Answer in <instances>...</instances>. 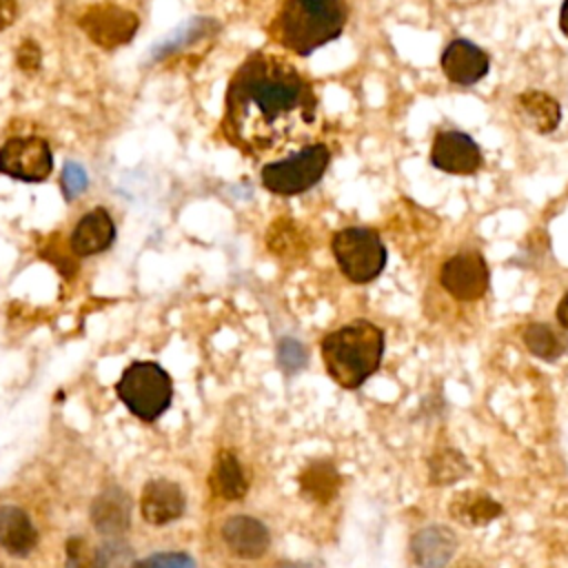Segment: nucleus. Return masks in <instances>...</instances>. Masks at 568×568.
<instances>
[{
    "instance_id": "1",
    "label": "nucleus",
    "mask_w": 568,
    "mask_h": 568,
    "mask_svg": "<svg viewBox=\"0 0 568 568\" xmlns=\"http://www.w3.org/2000/svg\"><path fill=\"white\" fill-rule=\"evenodd\" d=\"M317 95L311 82L282 55L255 51L233 73L222 131L240 151L264 158L311 140Z\"/></svg>"
},
{
    "instance_id": "2",
    "label": "nucleus",
    "mask_w": 568,
    "mask_h": 568,
    "mask_svg": "<svg viewBox=\"0 0 568 568\" xmlns=\"http://www.w3.org/2000/svg\"><path fill=\"white\" fill-rule=\"evenodd\" d=\"M324 368L342 388H359L382 364L384 331L368 320H353L322 339Z\"/></svg>"
},
{
    "instance_id": "3",
    "label": "nucleus",
    "mask_w": 568,
    "mask_h": 568,
    "mask_svg": "<svg viewBox=\"0 0 568 568\" xmlns=\"http://www.w3.org/2000/svg\"><path fill=\"white\" fill-rule=\"evenodd\" d=\"M346 18L344 0H286L271 31L277 44L304 58L339 38Z\"/></svg>"
},
{
    "instance_id": "4",
    "label": "nucleus",
    "mask_w": 568,
    "mask_h": 568,
    "mask_svg": "<svg viewBox=\"0 0 568 568\" xmlns=\"http://www.w3.org/2000/svg\"><path fill=\"white\" fill-rule=\"evenodd\" d=\"M115 393L135 417L155 422L171 406L173 382L158 362H133L122 371Z\"/></svg>"
},
{
    "instance_id": "5",
    "label": "nucleus",
    "mask_w": 568,
    "mask_h": 568,
    "mask_svg": "<svg viewBox=\"0 0 568 568\" xmlns=\"http://www.w3.org/2000/svg\"><path fill=\"white\" fill-rule=\"evenodd\" d=\"M331 164V149L322 142L306 144L286 158L268 162L262 173V186L275 195L291 197L315 186Z\"/></svg>"
},
{
    "instance_id": "6",
    "label": "nucleus",
    "mask_w": 568,
    "mask_h": 568,
    "mask_svg": "<svg viewBox=\"0 0 568 568\" xmlns=\"http://www.w3.org/2000/svg\"><path fill=\"white\" fill-rule=\"evenodd\" d=\"M333 257L346 280L353 284H368L386 268V246L375 229L346 226L331 240Z\"/></svg>"
},
{
    "instance_id": "7",
    "label": "nucleus",
    "mask_w": 568,
    "mask_h": 568,
    "mask_svg": "<svg viewBox=\"0 0 568 568\" xmlns=\"http://www.w3.org/2000/svg\"><path fill=\"white\" fill-rule=\"evenodd\" d=\"M53 169V153L44 138H9L0 146V173L20 182H44Z\"/></svg>"
},
{
    "instance_id": "8",
    "label": "nucleus",
    "mask_w": 568,
    "mask_h": 568,
    "mask_svg": "<svg viewBox=\"0 0 568 568\" xmlns=\"http://www.w3.org/2000/svg\"><path fill=\"white\" fill-rule=\"evenodd\" d=\"M78 24L100 49H115L133 40L140 18L124 7L102 2L87 7V11L78 18Z\"/></svg>"
},
{
    "instance_id": "9",
    "label": "nucleus",
    "mask_w": 568,
    "mask_h": 568,
    "mask_svg": "<svg viewBox=\"0 0 568 568\" xmlns=\"http://www.w3.org/2000/svg\"><path fill=\"white\" fill-rule=\"evenodd\" d=\"M442 288L459 302H475L488 293L490 271L479 251H462L439 268Z\"/></svg>"
},
{
    "instance_id": "10",
    "label": "nucleus",
    "mask_w": 568,
    "mask_h": 568,
    "mask_svg": "<svg viewBox=\"0 0 568 568\" xmlns=\"http://www.w3.org/2000/svg\"><path fill=\"white\" fill-rule=\"evenodd\" d=\"M430 164L450 175H473L481 166V149L468 133L446 129L433 138Z\"/></svg>"
},
{
    "instance_id": "11",
    "label": "nucleus",
    "mask_w": 568,
    "mask_h": 568,
    "mask_svg": "<svg viewBox=\"0 0 568 568\" xmlns=\"http://www.w3.org/2000/svg\"><path fill=\"white\" fill-rule=\"evenodd\" d=\"M442 71L444 75L455 82V84H462V87H473L477 84L479 80H484L490 71V58L488 53L466 40V38H455L446 44V49L442 51Z\"/></svg>"
},
{
    "instance_id": "12",
    "label": "nucleus",
    "mask_w": 568,
    "mask_h": 568,
    "mask_svg": "<svg viewBox=\"0 0 568 568\" xmlns=\"http://www.w3.org/2000/svg\"><path fill=\"white\" fill-rule=\"evenodd\" d=\"M186 497L182 488L164 477L149 479L140 495V510L142 517L153 526H164L184 515Z\"/></svg>"
},
{
    "instance_id": "13",
    "label": "nucleus",
    "mask_w": 568,
    "mask_h": 568,
    "mask_svg": "<svg viewBox=\"0 0 568 568\" xmlns=\"http://www.w3.org/2000/svg\"><path fill=\"white\" fill-rule=\"evenodd\" d=\"M115 242V224L111 213L102 206L87 211L69 237V248L75 257H91L104 253Z\"/></svg>"
},
{
    "instance_id": "14",
    "label": "nucleus",
    "mask_w": 568,
    "mask_h": 568,
    "mask_svg": "<svg viewBox=\"0 0 568 568\" xmlns=\"http://www.w3.org/2000/svg\"><path fill=\"white\" fill-rule=\"evenodd\" d=\"M222 539L235 557L257 559L271 546L268 528L251 515H233L222 526Z\"/></svg>"
},
{
    "instance_id": "15",
    "label": "nucleus",
    "mask_w": 568,
    "mask_h": 568,
    "mask_svg": "<svg viewBox=\"0 0 568 568\" xmlns=\"http://www.w3.org/2000/svg\"><path fill=\"white\" fill-rule=\"evenodd\" d=\"M457 548V537L448 526L430 524L410 539V555L419 568H446Z\"/></svg>"
},
{
    "instance_id": "16",
    "label": "nucleus",
    "mask_w": 568,
    "mask_h": 568,
    "mask_svg": "<svg viewBox=\"0 0 568 568\" xmlns=\"http://www.w3.org/2000/svg\"><path fill=\"white\" fill-rule=\"evenodd\" d=\"M515 109H517L521 122L539 135L552 133L561 122V106L546 91L528 89V91L519 93L515 100Z\"/></svg>"
},
{
    "instance_id": "17",
    "label": "nucleus",
    "mask_w": 568,
    "mask_h": 568,
    "mask_svg": "<svg viewBox=\"0 0 568 568\" xmlns=\"http://www.w3.org/2000/svg\"><path fill=\"white\" fill-rule=\"evenodd\" d=\"M501 513V504L484 490H462L448 504V515L466 528L488 526Z\"/></svg>"
},
{
    "instance_id": "18",
    "label": "nucleus",
    "mask_w": 568,
    "mask_h": 568,
    "mask_svg": "<svg viewBox=\"0 0 568 568\" xmlns=\"http://www.w3.org/2000/svg\"><path fill=\"white\" fill-rule=\"evenodd\" d=\"M38 544V530L29 515L16 506L0 508V546L16 555L27 557Z\"/></svg>"
},
{
    "instance_id": "19",
    "label": "nucleus",
    "mask_w": 568,
    "mask_h": 568,
    "mask_svg": "<svg viewBox=\"0 0 568 568\" xmlns=\"http://www.w3.org/2000/svg\"><path fill=\"white\" fill-rule=\"evenodd\" d=\"M129 515H131L129 495L115 486L100 493L91 506L93 526L104 535H118L126 530Z\"/></svg>"
},
{
    "instance_id": "20",
    "label": "nucleus",
    "mask_w": 568,
    "mask_h": 568,
    "mask_svg": "<svg viewBox=\"0 0 568 568\" xmlns=\"http://www.w3.org/2000/svg\"><path fill=\"white\" fill-rule=\"evenodd\" d=\"M209 484H211V490L226 501H237L248 490V479L244 475V468L231 450L217 453Z\"/></svg>"
},
{
    "instance_id": "21",
    "label": "nucleus",
    "mask_w": 568,
    "mask_h": 568,
    "mask_svg": "<svg viewBox=\"0 0 568 568\" xmlns=\"http://www.w3.org/2000/svg\"><path fill=\"white\" fill-rule=\"evenodd\" d=\"M297 481H300V493L306 499L317 501V504L333 501L337 497L339 486H342V477H339L337 468L326 459L306 464L302 468Z\"/></svg>"
},
{
    "instance_id": "22",
    "label": "nucleus",
    "mask_w": 568,
    "mask_h": 568,
    "mask_svg": "<svg viewBox=\"0 0 568 568\" xmlns=\"http://www.w3.org/2000/svg\"><path fill=\"white\" fill-rule=\"evenodd\" d=\"M521 339L530 355L544 362H555L568 351V333L557 331L546 322H530L528 326H524Z\"/></svg>"
},
{
    "instance_id": "23",
    "label": "nucleus",
    "mask_w": 568,
    "mask_h": 568,
    "mask_svg": "<svg viewBox=\"0 0 568 568\" xmlns=\"http://www.w3.org/2000/svg\"><path fill=\"white\" fill-rule=\"evenodd\" d=\"M213 29H215V22L211 18H191V20L178 24L164 40L153 44L151 60L153 62L164 60V58L173 55L175 51H180V49H184L189 44H195L197 40L206 38Z\"/></svg>"
},
{
    "instance_id": "24",
    "label": "nucleus",
    "mask_w": 568,
    "mask_h": 568,
    "mask_svg": "<svg viewBox=\"0 0 568 568\" xmlns=\"http://www.w3.org/2000/svg\"><path fill=\"white\" fill-rule=\"evenodd\" d=\"M468 464L464 455L455 448L437 450L428 462V477L433 486H448L468 475Z\"/></svg>"
},
{
    "instance_id": "25",
    "label": "nucleus",
    "mask_w": 568,
    "mask_h": 568,
    "mask_svg": "<svg viewBox=\"0 0 568 568\" xmlns=\"http://www.w3.org/2000/svg\"><path fill=\"white\" fill-rule=\"evenodd\" d=\"M64 568H106V559L100 550L89 546L82 537H71L67 541V564Z\"/></svg>"
},
{
    "instance_id": "26",
    "label": "nucleus",
    "mask_w": 568,
    "mask_h": 568,
    "mask_svg": "<svg viewBox=\"0 0 568 568\" xmlns=\"http://www.w3.org/2000/svg\"><path fill=\"white\" fill-rule=\"evenodd\" d=\"M89 186V175H87V169L80 164V162H64L62 166V173H60V189H62V195L67 202L80 197Z\"/></svg>"
},
{
    "instance_id": "27",
    "label": "nucleus",
    "mask_w": 568,
    "mask_h": 568,
    "mask_svg": "<svg viewBox=\"0 0 568 568\" xmlns=\"http://www.w3.org/2000/svg\"><path fill=\"white\" fill-rule=\"evenodd\" d=\"M308 362V353L302 346V342L293 339V337H282L277 342V364L284 373H297L306 366Z\"/></svg>"
},
{
    "instance_id": "28",
    "label": "nucleus",
    "mask_w": 568,
    "mask_h": 568,
    "mask_svg": "<svg viewBox=\"0 0 568 568\" xmlns=\"http://www.w3.org/2000/svg\"><path fill=\"white\" fill-rule=\"evenodd\" d=\"M133 568H195V559L180 550L155 552V555L133 564Z\"/></svg>"
},
{
    "instance_id": "29",
    "label": "nucleus",
    "mask_w": 568,
    "mask_h": 568,
    "mask_svg": "<svg viewBox=\"0 0 568 568\" xmlns=\"http://www.w3.org/2000/svg\"><path fill=\"white\" fill-rule=\"evenodd\" d=\"M16 64L24 73H36L42 67V51L36 40H24L16 51Z\"/></svg>"
},
{
    "instance_id": "30",
    "label": "nucleus",
    "mask_w": 568,
    "mask_h": 568,
    "mask_svg": "<svg viewBox=\"0 0 568 568\" xmlns=\"http://www.w3.org/2000/svg\"><path fill=\"white\" fill-rule=\"evenodd\" d=\"M18 16V2L16 0H0V31L9 29Z\"/></svg>"
},
{
    "instance_id": "31",
    "label": "nucleus",
    "mask_w": 568,
    "mask_h": 568,
    "mask_svg": "<svg viewBox=\"0 0 568 568\" xmlns=\"http://www.w3.org/2000/svg\"><path fill=\"white\" fill-rule=\"evenodd\" d=\"M555 315H557V322H559V326L568 333V291L561 295V300H559V304H557V311H555Z\"/></svg>"
},
{
    "instance_id": "32",
    "label": "nucleus",
    "mask_w": 568,
    "mask_h": 568,
    "mask_svg": "<svg viewBox=\"0 0 568 568\" xmlns=\"http://www.w3.org/2000/svg\"><path fill=\"white\" fill-rule=\"evenodd\" d=\"M559 31L568 38V0H564L559 7Z\"/></svg>"
}]
</instances>
